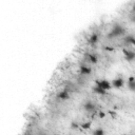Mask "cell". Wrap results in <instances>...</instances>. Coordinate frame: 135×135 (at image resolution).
Listing matches in <instances>:
<instances>
[{
	"label": "cell",
	"mask_w": 135,
	"mask_h": 135,
	"mask_svg": "<svg viewBox=\"0 0 135 135\" xmlns=\"http://www.w3.org/2000/svg\"><path fill=\"white\" fill-rule=\"evenodd\" d=\"M124 34H126V28L121 24H115V25H113L111 31L108 33L107 38L108 39H114V38L123 36Z\"/></svg>",
	"instance_id": "1"
},
{
	"label": "cell",
	"mask_w": 135,
	"mask_h": 135,
	"mask_svg": "<svg viewBox=\"0 0 135 135\" xmlns=\"http://www.w3.org/2000/svg\"><path fill=\"white\" fill-rule=\"evenodd\" d=\"M96 86H98V88L102 89V90H103V91H105V92H107L109 89H111V88H112L111 83H110L108 80H105V79L97 80V81H96Z\"/></svg>",
	"instance_id": "2"
},
{
	"label": "cell",
	"mask_w": 135,
	"mask_h": 135,
	"mask_svg": "<svg viewBox=\"0 0 135 135\" xmlns=\"http://www.w3.org/2000/svg\"><path fill=\"white\" fill-rule=\"evenodd\" d=\"M123 55H124V58L127 61L129 62H133L134 59H135V53L133 50H127V49H123Z\"/></svg>",
	"instance_id": "3"
},
{
	"label": "cell",
	"mask_w": 135,
	"mask_h": 135,
	"mask_svg": "<svg viewBox=\"0 0 135 135\" xmlns=\"http://www.w3.org/2000/svg\"><path fill=\"white\" fill-rule=\"evenodd\" d=\"M123 84H124V80H123L121 77H117V78H115V79L111 82V85L114 86V88H116V89L122 88Z\"/></svg>",
	"instance_id": "4"
},
{
	"label": "cell",
	"mask_w": 135,
	"mask_h": 135,
	"mask_svg": "<svg viewBox=\"0 0 135 135\" xmlns=\"http://www.w3.org/2000/svg\"><path fill=\"white\" fill-rule=\"evenodd\" d=\"M83 110H84L85 112H94V111L96 110V105H95V103H93L92 101H86V102H84V104H83Z\"/></svg>",
	"instance_id": "5"
},
{
	"label": "cell",
	"mask_w": 135,
	"mask_h": 135,
	"mask_svg": "<svg viewBox=\"0 0 135 135\" xmlns=\"http://www.w3.org/2000/svg\"><path fill=\"white\" fill-rule=\"evenodd\" d=\"M123 43H124L126 45H134V44H135V38H134V36L131 35V34L124 36V38H123Z\"/></svg>",
	"instance_id": "6"
},
{
	"label": "cell",
	"mask_w": 135,
	"mask_h": 135,
	"mask_svg": "<svg viewBox=\"0 0 135 135\" xmlns=\"http://www.w3.org/2000/svg\"><path fill=\"white\" fill-rule=\"evenodd\" d=\"M57 98L60 100H66L70 98V93L68 90H62L57 94Z\"/></svg>",
	"instance_id": "7"
},
{
	"label": "cell",
	"mask_w": 135,
	"mask_h": 135,
	"mask_svg": "<svg viewBox=\"0 0 135 135\" xmlns=\"http://www.w3.org/2000/svg\"><path fill=\"white\" fill-rule=\"evenodd\" d=\"M79 71H80V73H81L82 75H90L91 72H92L91 68L88 66V65H85V64H80V66H79Z\"/></svg>",
	"instance_id": "8"
},
{
	"label": "cell",
	"mask_w": 135,
	"mask_h": 135,
	"mask_svg": "<svg viewBox=\"0 0 135 135\" xmlns=\"http://www.w3.org/2000/svg\"><path fill=\"white\" fill-rule=\"evenodd\" d=\"M98 40H99L98 34L93 33V34H91V36H90V38H89V43H90L91 45H95V44L98 42Z\"/></svg>",
	"instance_id": "9"
},
{
	"label": "cell",
	"mask_w": 135,
	"mask_h": 135,
	"mask_svg": "<svg viewBox=\"0 0 135 135\" xmlns=\"http://www.w3.org/2000/svg\"><path fill=\"white\" fill-rule=\"evenodd\" d=\"M86 59H88L91 63H93V64H95V63H97V62H98V56H97L96 54H93V53L88 54Z\"/></svg>",
	"instance_id": "10"
},
{
	"label": "cell",
	"mask_w": 135,
	"mask_h": 135,
	"mask_svg": "<svg viewBox=\"0 0 135 135\" xmlns=\"http://www.w3.org/2000/svg\"><path fill=\"white\" fill-rule=\"evenodd\" d=\"M127 85H128V88H129L130 91H132V92L135 91V79H134V76H131V77L129 78Z\"/></svg>",
	"instance_id": "11"
},
{
	"label": "cell",
	"mask_w": 135,
	"mask_h": 135,
	"mask_svg": "<svg viewBox=\"0 0 135 135\" xmlns=\"http://www.w3.org/2000/svg\"><path fill=\"white\" fill-rule=\"evenodd\" d=\"M93 92L96 93V94H98V95H105V91H103L102 89H100V88H98V86H96V85L94 86Z\"/></svg>",
	"instance_id": "12"
},
{
	"label": "cell",
	"mask_w": 135,
	"mask_h": 135,
	"mask_svg": "<svg viewBox=\"0 0 135 135\" xmlns=\"http://www.w3.org/2000/svg\"><path fill=\"white\" fill-rule=\"evenodd\" d=\"M92 135H104V130L101 128H97L92 132Z\"/></svg>",
	"instance_id": "13"
},
{
	"label": "cell",
	"mask_w": 135,
	"mask_h": 135,
	"mask_svg": "<svg viewBox=\"0 0 135 135\" xmlns=\"http://www.w3.org/2000/svg\"><path fill=\"white\" fill-rule=\"evenodd\" d=\"M91 126H92V122H91V121H85V122H83V123L80 124V127H81L82 129H89Z\"/></svg>",
	"instance_id": "14"
},
{
	"label": "cell",
	"mask_w": 135,
	"mask_h": 135,
	"mask_svg": "<svg viewBox=\"0 0 135 135\" xmlns=\"http://www.w3.org/2000/svg\"><path fill=\"white\" fill-rule=\"evenodd\" d=\"M38 135H49V134H46V133H44V132H40Z\"/></svg>",
	"instance_id": "15"
},
{
	"label": "cell",
	"mask_w": 135,
	"mask_h": 135,
	"mask_svg": "<svg viewBox=\"0 0 135 135\" xmlns=\"http://www.w3.org/2000/svg\"><path fill=\"white\" fill-rule=\"evenodd\" d=\"M24 135H33V134H32V133H30V132H25V133H24Z\"/></svg>",
	"instance_id": "16"
},
{
	"label": "cell",
	"mask_w": 135,
	"mask_h": 135,
	"mask_svg": "<svg viewBox=\"0 0 135 135\" xmlns=\"http://www.w3.org/2000/svg\"><path fill=\"white\" fill-rule=\"evenodd\" d=\"M124 135H130V134H124Z\"/></svg>",
	"instance_id": "17"
},
{
	"label": "cell",
	"mask_w": 135,
	"mask_h": 135,
	"mask_svg": "<svg viewBox=\"0 0 135 135\" xmlns=\"http://www.w3.org/2000/svg\"><path fill=\"white\" fill-rule=\"evenodd\" d=\"M55 135H59V134H55Z\"/></svg>",
	"instance_id": "18"
}]
</instances>
